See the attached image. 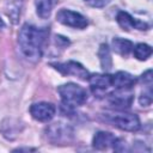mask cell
<instances>
[{
  "mask_svg": "<svg viewBox=\"0 0 153 153\" xmlns=\"http://www.w3.org/2000/svg\"><path fill=\"white\" fill-rule=\"evenodd\" d=\"M45 38H47L45 30L38 29L30 24L23 25L18 35V43L24 56L32 62L38 61L42 56Z\"/></svg>",
  "mask_w": 153,
  "mask_h": 153,
  "instance_id": "6da1fadb",
  "label": "cell"
},
{
  "mask_svg": "<svg viewBox=\"0 0 153 153\" xmlns=\"http://www.w3.org/2000/svg\"><path fill=\"white\" fill-rule=\"evenodd\" d=\"M57 92L61 97V100L65 106L73 108V106H79L82 105L87 100V93L86 91L76 85V84H65L57 87Z\"/></svg>",
  "mask_w": 153,
  "mask_h": 153,
  "instance_id": "7a4b0ae2",
  "label": "cell"
},
{
  "mask_svg": "<svg viewBox=\"0 0 153 153\" xmlns=\"http://www.w3.org/2000/svg\"><path fill=\"white\" fill-rule=\"evenodd\" d=\"M105 118L117 128L126 131H136L140 129V120L134 114H106Z\"/></svg>",
  "mask_w": 153,
  "mask_h": 153,
  "instance_id": "3957f363",
  "label": "cell"
},
{
  "mask_svg": "<svg viewBox=\"0 0 153 153\" xmlns=\"http://www.w3.org/2000/svg\"><path fill=\"white\" fill-rule=\"evenodd\" d=\"M56 19L61 24L74 27V29H84L88 24L87 19L82 14H80L78 12H74L72 10H66V8H62L57 12Z\"/></svg>",
  "mask_w": 153,
  "mask_h": 153,
  "instance_id": "277c9868",
  "label": "cell"
},
{
  "mask_svg": "<svg viewBox=\"0 0 153 153\" xmlns=\"http://www.w3.org/2000/svg\"><path fill=\"white\" fill-rule=\"evenodd\" d=\"M53 66L63 75H73L79 79H82V80H86L90 76L87 69L82 65H80L79 62H75V61H68V62H63V63H54Z\"/></svg>",
  "mask_w": 153,
  "mask_h": 153,
  "instance_id": "5b68a950",
  "label": "cell"
},
{
  "mask_svg": "<svg viewBox=\"0 0 153 153\" xmlns=\"http://www.w3.org/2000/svg\"><path fill=\"white\" fill-rule=\"evenodd\" d=\"M55 111H56L55 105L51 104V103H47V102L35 103L30 108L31 116L35 120L39 121V122H48V121H50L54 117Z\"/></svg>",
  "mask_w": 153,
  "mask_h": 153,
  "instance_id": "8992f818",
  "label": "cell"
},
{
  "mask_svg": "<svg viewBox=\"0 0 153 153\" xmlns=\"http://www.w3.org/2000/svg\"><path fill=\"white\" fill-rule=\"evenodd\" d=\"M88 82L96 96H103L112 87L111 75L109 74H92L88 76Z\"/></svg>",
  "mask_w": 153,
  "mask_h": 153,
  "instance_id": "52a82bcc",
  "label": "cell"
},
{
  "mask_svg": "<svg viewBox=\"0 0 153 153\" xmlns=\"http://www.w3.org/2000/svg\"><path fill=\"white\" fill-rule=\"evenodd\" d=\"M109 103L116 108H129L133 103V93L130 90H115L109 94Z\"/></svg>",
  "mask_w": 153,
  "mask_h": 153,
  "instance_id": "ba28073f",
  "label": "cell"
},
{
  "mask_svg": "<svg viewBox=\"0 0 153 153\" xmlns=\"http://www.w3.org/2000/svg\"><path fill=\"white\" fill-rule=\"evenodd\" d=\"M117 23L120 24L121 27L126 29V30H129V29H137V30H147L148 29V25L141 20H137L135 18H133L129 13L124 12V11H121L117 13Z\"/></svg>",
  "mask_w": 153,
  "mask_h": 153,
  "instance_id": "9c48e42d",
  "label": "cell"
},
{
  "mask_svg": "<svg viewBox=\"0 0 153 153\" xmlns=\"http://www.w3.org/2000/svg\"><path fill=\"white\" fill-rule=\"evenodd\" d=\"M111 82L115 90H131L136 82V79L127 72H117L116 74L111 75Z\"/></svg>",
  "mask_w": 153,
  "mask_h": 153,
  "instance_id": "30bf717a",
  "label": "cell"
},
{
  "mask_svg": "<svg viewBox=\"0 0 153 153\" xmlns=\"http://www.w3.org/2000/svg\"><path fill=\"white\" fill-rule=\"evenodd\" d=\"M117 141V137L109 133V131H98L93 136V147L96 149H108L110 147H114L115 142Z\"/></svg>",
  "mask_w": 153,
  "mask_h": 153,
  "instance_id": "8fae6325",
  "label": "cell"
},
{
  "mask_svg": "<svg viewBox=\"0 0 153 153\" xmlns=\"http://www.w3.org/2000/svg\"><path fill=\"white\" fill-rule=\"evenodd\" d=\"M112 49L115 53H117L121 56H128L129 53L133 50V43L124 38H114L112 39Z\"/></svg>",
  "mask_w": 153,
  "mask_h": 153,
  "instance_id": "7c38bea8",
  "label": "cell"
},
{
  "mask_svg": "<svg viewBox=\"0 0 153 153\" xmlns=\"http://www.w3.org/2000/svg\"><path fill=\"white\" fill-rule=\"evenodd\" d=\"M56 4V0H36V11L37 14L45 19L50 16L54 6Z\"/></svg>",
  "mask_w": 153,
  "mask_h": 153,
  "instance_id": "4fadbf2b",
  "label": "cell"
},
{
  "mask_svg": "<svg viewBox=\"0 0 153 153\" xmlns=\"http://www.w3.org/2000/svg\"><path fill=\"white\" fill-rule=\"evenodd\" d=\"M98 56L100 60V65L104 71H109L112 66V60H111V55H110V49L106 44H102L98 51Z\"/></svg>",
  "mask_w": 153,
  "mask_h": 153,
  "instance_id": "5bb4252c",
  "label": "cell"
},
{
  "mask_svg": "<svg viewBox=\"0 0 153 153\" xmlns=\"http://www.w3.org/2000/svg\"><path fill=\"white\" fill-rule=\"evenodd\" d=\"M133 51H134V56L141 61L147 60L152 55V48L145 43H139L135 47H133Z\"/></svg>",
  "mask_w": 153,
  "mask_h": 153,
  "instance_id": "9a60e30c",
  "label": "cell"
},
{
  "mask_svg": "<svg viewBox=\"0 0 153 153\" xmlns=\"http://www.w3.org/2000/svg\"><path fill=\"white\" fill-rule=\"evenodd\" d=\"M151 85H152V82H147L146 92L142 91V93H141V96L139 98V102H140V104L142 106H148L152 103V88H151Z\"/></svg>",
  "mask_w": 153,
  "mask_h": 153,
  "instance_id": "2e32d148",
  "label": "cell"
},
{
  "mask_svg": "<svg viewBox=\"0 0 153 153\" xmlns=\"http://www.w3.org/2000/svg\"><path fill=\"white\" fill-rule=\"evenodd\" d=\"M7 14H8V17H11V19H12L13 23H17V19L20 16V6L18 5L17 1L14 4L13 2L10 4V7L7 10Z\"/></svg>",
  "mask_w": 153,
  "mask_h": 153,
  "instance_id": "e0dca14e",
  "label": "cell"
},
{
  "mask_svg": "<svg viewBox=\"0 0 153 153\" xmlns=\"http://www.w3.org/2000/svg\"><path fill=\"white\" fill-rule=\"evenodd\" d=\"M88 6L91 7H97V8H102V7H105L110 0H84Z\"/></svg>",
  "mask_w": 153,
  "mask_h": 153,
  "instance_id": "ac0fdd59",
  "label": "cell"
},
{
  "mask_svg": "<svg viewBox=\"0 0 153 153\" xmlns=\"http://www.w3.org/2000/svg\"><path fill=\"white\" fill-rule=\"evenodd\" d=\"M5 27V23H4V20L0 18V29H4Z\"/></svg>",
  "mask_w": 153,
  "mask_h": 153,
  "instance_id": "d6986e66",
  "label": "cell"
}]
</instances>
